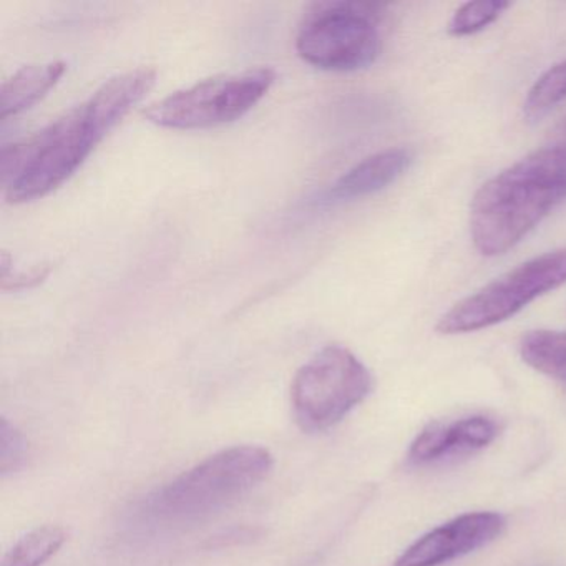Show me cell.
I'll return each instance as SVG.
<instances>
[{"label": "cell", "mask_w": 566, "mask_h": 566, "mask_svg": "<svg viewBox=\"0 0 566 566\" xmlns=\"http://www.w3.org/2000/svg\"><path fill=\"white\" fill-rule=\"evenodd\" d=\"M155 82L154 69L125 72L105 82L87 101L48 127L6 145L0 154V177L8 201L28 203L57 190L151 91Z\"/></svg>", "instance_id": "6da1fadb"}, {"label": "cell", "mask_w": 566, "mask_h": 566, "mask_svg": "<svg viewBox=\"0 0 566 566\" xmlns=\"http://www.w3.org/2000/svg\"><path fill=\"white\" fill-rule=\"evenodd\" d=\"M565 198V188L548 180L528 158H522L476 190L470 203L473 247L482 256L505 254Z\"/></svg>", "instance_id": "7a4b0ae2"}, {"label": "cell", "mask_w": 566, "mask_h": 566, "mask_svg": "<svg viewBox=\"0 0 566 566\" xmlns=\"http://www.w3.org/2000/svg\"><path fill=\"white\" fill-rule=\"evenodd\" d=\"M271 469L273 457L263 447H231L157 490L148 500V510L160 518H201L247 495Z\"/></svg>", "instance_id": "3957f363"}, {"label": "cell", "mask_w": 566, "mask_h": 566, "mask_svg": "<svg viewBox=\"0 0 566 566\" xmlns=\"http://www.w3.org/2000/svg\"><path fill=\"white\" fill-rule=\"evenodd\" d=\"M270 67L217 75L175 92L145 111V118L171 130H205L240 120L276 82Z\"/></svg>", "instance_id": "277c9868"}, {"label": "cell", "mask_w": 566, "mask_h": 566, "mask_svg": "<svg viewBox=\"0 0 566 566\" xmlns=\"http://www.w3.org/2000/svg\"><path fill=\"white\" fill-rule=\"evenodd\" d=\"M566 283V248L549 251L513 268L450 307L437 331L447 336L475 333L515 316L516 313Z\"/></svg>", "instance_id": "5b68a950"}, {"label": "cell", "mask_w": 566, "mask_h": 566, "mask_svg": "<svg viewBox=\"0 0 566 566\" xmlns=\"http://www.w3.org/2000/svg\"><path fill=\"white\" fill-rule=\"evenodd\" d=\"M373 389L367 367L346 347L327 346L294 377L291 402L306 432H321L344 419Z\"/></svg>", "instance_id": "8992f818"}, {"label": "cell", "mask_w": 566, "mask_h": 566, "mask_svg": "<svg viewBox=\"0 0 566 566\" xmlns=\"http://www.w3.org/2000/svg\"><path fill=\"white\" fill-rule=\"evenodd\" d=\"M303 61L329 72L370 67L380 54V34L369 6L326 2L314 6L296 38Z\"/></svg>", "instance_id": "52a82bcc"}, {"label": "cell", "mask_w": 566, "mask_h": 566, "mask_svg": "<svg viewBox=\"0 0 566 566\" xmlns=\"http://www.w3.org/2000/svg\"><path fill=\"white\" fill-rule=\"evenodd\" d=\"M503 526L505 522L499 513H467L417 539L394 566L443 565L493 542Z\"/></svg>", "instance_id": "ba28073f"}, {"label": "cell", "mask_w": 566, "mask_h": 566, "mask_svg": "<svg viewBox=\"0 0 566 566\" xmlns=\"http://www.w3.org/2000/svg\"><path fill=\"white\" fill-rule=\"evenodd\" d=\"M499 427L486 417H467L449 423H430L410 447L413 462L427 463L457 453H469L493 442Z\"/></svg>", "instance_id": "9c48e42d"}, {"label": "cell", "mask_w": 566, "mask_h": 566, "mask_svg": "<svg viewBox=\"0 0 566 566\" xmlns=\"http://www.w3.org/2000/svg\"><path fill=\"white\" fill-rule=\"evenodd\" d=\"M412 161L413 151L403 147L370 155L331 185L326 198L329 201H349L369 197L399 180Z\"/></svg>", "instance_id": "30bf717a"}, {"label": "cell", "mask_w": 566, "mask_h": 566, "mask_svg": "<svg viewBox=\"0 0 566 566\" xmlns=\"http://www.w3.org/2000/svg\"><path fill=\"white\" fill-rule=\"evenodd\" d=\"M67 72L65 62L25 65L15 72L0 88V115L2 118L22 114L41 102Z\"/></svg>", "instance_id": "8fae6325"}, {"label": "cell", "mask_w": 566, "mask_h": 566, "mask_svg": "<svg viewBox=\"0 0 566 566\" xmlns=\"http://www.w3.org/2000/svg\"><path fill=\"white\" fill-rule=\"evenodd\" d=\"M520 356L533 369L566 386V333L530 331L520 340Z\"/></svg>", "instance_id": "7c38bea8"}, {"label": "cell", "mask_w": 566, "mask_h": 566, "mask_svg": "<svg viewBox=\"0 0 566 566\" xmlns=\"http://www.w3.org/2000/svg\"><path fill=\"white\" fill-rule=\"evenodd\" d=\"M67 539L61 526L45 525L22 536L4 556L0 566H42L51 559Z\"/></svg>", "instance_id": "4fadbf2b"}, {"label": "cell", "mask_w": 566, "mask_h": 566, "mask_svg": "<svg viewBox=\"0 0 566 566\" xmlns=\"http://www.w3.org/2000/svg\"><path fill=\"white\" fill-rule=\"evenodd\" d=\"M566 98V61L549 67L530 88L523 104V114L535 122Z\"/></svg>", "instance_id": "5bb4252c"}, {"label": "cell", "mask_w": 566, "mask_h": 566, "mask_svg": "<svg viewBox=\"0 0 566 566\" xmlns=\"http://www.w3.org/2000/svg\"><path fill=\"white\" fill-rule=\"evenodd\" d=\"M510 8L505 0H476L467 2L457 9L447 25V32L453 38H467L499 21L500 15Z\"/></svg>", "instance_id": "9a60e30c"}, {"label": "cell", "mask_w": 566, "mask_h": 566, "mask_svg": "<svg viewBox=\"0 0 566 566\" xmlns=\"http://www.w3.org/2000/svg\"><path fill=\"white\" fill-rule=\"evenodd\" d=\"M29 443L22 432L8 422V419L0 420V473L18 472L24 467L28 460Z\"/></svg>", "instance_id": "2e32d148"}, {"label": "cell", "mask_w": 566, "mask_h": 566, "mask_svg": "<svg viewBox=\"0 0 566 566\" xmlns=\"http://www.w3.org/2000/svg\"><path fill=\"white\" fill-rule=\"evenodd\" d=\"M52 268L49 264H38L28 271H14L12 268V258L8 251L0 254V283L4 291L29 290L38 286L42 281L48 280Z\"/></svg>", "instance_id": "e0dca14e"}, {"label": "cell", "mask_w": 566, "mask_h": 566, "mask_svg": "<svg viewBox=\"0 0 566 566\" xmlns=\"http://www.w3.org/2000/svg\"><path fill=\"white\" fill-rule=\"evenodd\" d=\"M556 145V147H566V117L553 128L552 134H549V144Z\"/></svg>", "instance_id": "ac0fdd59"}]
</instances>
